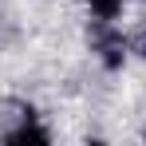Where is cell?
I'll list each match as a JSON object with an SVG mask.
<instances>
[{"label": "cell", "instance_id": "6da1fadb", "mask_svg": "<svg viewBox=\"0 0 146 146\" xmlns=\"http://www.w3.org/2000/svg\"><path fill=\"white\" fill-rule=\"evenodd\" d=\"M91 48L99 51V59H103V67H122V59H126V36H122L115 24H99L91 32Z\"/></svg>", "mask_w": 146, "mask_h": 146}, {"label": "cell", "instance_id": "3957f363", "mask_svg": "<svg viewBox=\"0 0 146 146\" xmlns=\"http://www.w3.org/2000/svg\"><path fill=\"white\" fill-rule=\"evenodd\" d=\"M122 4H126V0H87L95 24H115V20L122 16Z\"/></svg>", "mask_w": 146, "mask_h": 146}, {"label": "cell", "instance_id": "7a4b0ae2", "mask_svg": "<svg viewBox=\"0 0 146 146\" xmlns=\"http://www.w3.org/2000/svg\"><path fill=\"white\" fill-rule=\"evenodd\" d=\"M4 142H8V146H20V142H51V134L40 126V122H36V115L28 111L24 122H20L16 130H8V134H4Z\"/></svg>", "mask_w": 146, "mask_h": 146}]
</instances>
